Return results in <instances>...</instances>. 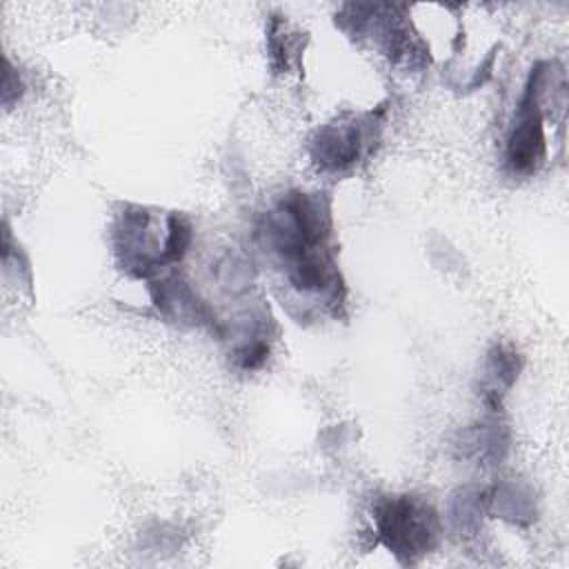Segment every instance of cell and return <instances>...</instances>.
Listing matches in <instances>:
<instances>
[{
  "label": "cell",
  "instance_id": "cell-1",
  "mask_svg": "<svg viewBox=\"0 0 569 569\" xmlns=\"http://www.w3.org/2000/svg\"><path fill=\"white\" fill-rule=\"evenodd\" d=\"M191 244V224L180 213L129 207L116 227V251L133 276H149L182 260Z\"/></svg>",
  "mask_w": 569,
  "mask_h": 569
},
{
  "label": "cell",
  "instance_id": "cell-3",
  "mask_svg": "<svg viewBox=\"0 0 569 569\" xmlns=\"http://www.w3.org/2000/svg\"><path fill=\"white\" fill-rule=\"evenodd\" d=\"M545 153V133L542 116L538 109L536 91L529 89L527 98L520 104L518 120L513 122L509 142H507V164L513 173H531L542 162Z\"/></svg>",
  "mask_w": 569,
  "mask_h": 569
},
{
  "label": "cell",
  "instance_id": "cell-4",
  "mask_svg": "<svg viewBox=\"0 0 569 569\" xmlns=\"http://www.w3.org/2000/svg\"><path fill=\"white\" fill-rule=\"evenodd\" d=\"M362 124L365 122H342V124H329L327 129H322L316 142L313 158L322 167H331V169H345L358 162L369 138Z\"/></svg>",
  "mask_w": 569,
  "mask_h": 569
},
{
  "label": "cell",
  "instance_id": "cell-2",
  "mask_svg": "<svg viewBox=\"0 0 569 569\" xmlns=\"http://www.w3.org/2000/svg\"><path fill=\"white\" fill-rule=\"evenodd\" d=\"M376 533L402 560H416L433 549L438 540L436 511L413 496H389L378 502Z\"/></svg>",
  "mask_w": 569,
  "mask_h": 569
}]
</instances>
